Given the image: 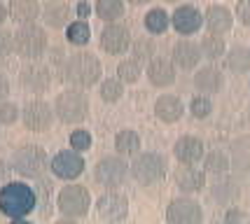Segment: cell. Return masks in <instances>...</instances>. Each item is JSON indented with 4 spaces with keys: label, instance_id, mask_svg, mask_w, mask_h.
<instances>
[{
    "label": "cell",
    "instance_id": "obj_8",
    "mask_svg": "<svg viewBox=\"0 0 250 224\" xmlns=\"http://www.w3.org/2000/svg\"><path fill=\"white\" fill-rule=\"evenodd\" d=\"M129 178V161L120 154H108L96 161L94 166V182L103 189H117Z\"/></svg>",
    "mask_w": 250,
    "mask_h": 224
},
{
    "label": "cell",
    "instance_id": "obj_38",
    "mask_svg": "<svg viewBox=\"0 0 250 224\" xmlns=\"http://www.w3.org/2000/svg\"><path fill=\"white\" fill-rule=\"evenodd\" d=\"M21 119V107L17 105L14 101H2L0 103V124L2 126H12V124H17Z\"/></svg>",
    "mask_w": 250,
    "mask_h": 224
},
{
    "label": "cell",
    "instance_id": "obj_29",
    "mask_svg": "<svg viewBox=\"0 0 250 224\" xmlns=\"http://www.w3.org/2000/svg\"><path fill=\"white\" fill-rule=\"evenodd\" d=\"M94 12L103 23L120 21L126 12V0H96L94 2Z\"/></svg>",
    "mask_w": 250,
    "mask_h": 224
},
{
    "label": "cell",
    "instance_id": "obj_23",
    "mask_svg": "<svg viewBox=\"0 0 250 224\" xmlns=\"http://www.w3.org/2000/svg\"><path fill=\"white\" fill-rule=\"evenodd\" d=\"M208 194H210V199L218 203V205H222V208H225V205H234V203L241 199V184H239V180H234V178L220 175L218 180L208 187Z\"/></svg>",
    "mask_w": 250,
    "mask_h": 224
},
{
    "label": "cell",
    "instance_id": "obj_44",
    "mask_svg": "<svg viewBox=\"0 0 250 224\" xmlns=\"http://www.w3.org/2000/svg\"><path fill=\"white\" fill-rule=\"evenodd\" d=\"M89 12H91V7L87 5V0H77V19H84Z\"/></svg>",
    "mask_w": 250,
    "mask_h": 224
},
{
    "label": "cell",
    "instance_id": "obj_53",
    "mask_svg": "<svg viewBox=\"0 0 250 224\" xmlns=\"http://www.w3.org/2000/svg\"><path fill=\"white\" fill-rule=\"evenodd\" d=\"M248 119H250V105H248Z\"/></svg>",
    "mask_w": 250,
    "mask_h": 224
},
{
    "label": "cell",
    "instance_id": "obj_1",
    "mask_svg": "<svg viewBox=\"0 0 250 224\" xmlns=\"http://www.w3.org/2000/svg\"><path fill=\"white\" fill-rule=\"evenodd\" d=\"M59 80L65 82L68 86L77 89H91L103 80V63L94 52L89 49H75L63 59V63L59 65Z\"/></svg>",
    "mask_w": 250,
    "mask_h": 224
},
{
    "label": "cell",
    "instance_id": "obj_46",
    "mask_svg": "<svg viewBox=\"0 0 250 224\" xmlns=\"http://www.w3.org/2000/svg\"><path fill=\"white\" fill-rule=\"evenodd\" d=\"M7 171H12V168H7V163H5V161H0V180H5Z\"/></svg>",
    "mask_w": 250,
    "mask_h": 224
},
{
    "label": "cell",
    "instance_id": "obj_11",
    "mask_svg": "<svg viewBox=\"0 0 250 224\" xmlns=\"http://www.w3.org/2000/svg\"><path fill=\"white\" fill-rule=\"evenodd\" d=\"M166 224H204V205L194 196L180 194L166 205Z\"/></svg>",
    "mask_w": 250,
    "mask_h": 224
},
{
    "label": "cell",
    "instance_id": "obj_36",
    "mask_svg": "<svg viewBox=\"0 0 250 224\" xmlns=\"http://www.w3.org/2000/svg\"><path fill=\"white\" fill-rule=\"evenodd\" d=\"M68 145L75 149V152H87V149H91V145H94V136H91V131L89 128H82L77 126L75 131H70V136H68Z\"/></svg>",
    "mask_w": 250,
    "mask_h": 224
},
{
    "label": "cell",
    "instance_id": "obj_27",
    "mask_svg": "<svg viewBox=\"0 0 250 224\" xmlns=\"http://www.w3.org/2000/svg\"><path fill=\"white\" fill-rule=\"evenodd\" d=\"M204 171H206V175H215V178L227 175L231 171V157L220 147L210 149L204 154Z\"/></svg>",
    "mask_w": 250,
    "mask_h": 224
},
{
    "label": "cell",
    "instance_id": "obj_33",
    "mask_svg": "<svg viewBox=\"0 0 250 224\" xmlns=\"http://www.w3.org/2000/svg\"><path fill=\"white\" fill-rule=\"evenodd\" d=\"M129 52H131V59L138 61V63L145 68V65L157 56V44H154L152 38H133Z\"/></svg>",
    "mask_w": 250,
    "mask_h": 224
},
{
    "label": "cell",
    "instance_id": "obj_45",
    "mask_svg": "<svg viewBox=\"0 0 250 224\" xmlns=\"http://www.w3.org/2000/svg\"><path fill=\"white\" fill-rule=\"evenodd\" d=\"M7 19H10V10H7V5L0 0V28L5 26V21H7Z\"/></svg>",
    "mask_w": 250,
    "mask_h": 224
},
{
    "label": "cell",
    "instance_id": "obj_7",
    "mask_svg": "<svg viewBox=\"0 0 250 224\" xmlns=\"http://www.w3.org/2000/svg\"><path fill=\"white\" fill-rule=\"evenodd\" d=\"M56 210L61 217H70V220H82L87 217L91 210V194L84 184L77 182H68L65 187L59 189L56 194Z\"/></svg>",
    "mask_w": 250,
    "mask_h": 224
},
{
    "label": "cell",
    "instance_id": "obj_47",
    "mask_svg": "<svg viewBox=\"0 0 250 224\" xmlns=\"http://www.w3.org/2000/svg\"><path fill=\"white\" fill-rule=\"evenodd\" d=\"M129 5H133V7H143V5H147L150 0H126Z\"/></svg>",
    "mask_w": 250,
    "mask_h": 224
},
{
    "label": "cell",
    "instance_id": "obj_32",
    "mask_svg": "<svg viewBox=\"0 0 250 224\" xmlns=\"http://www.w3.org/2000/svg\"><path fill=\"white\" fill-rule=\"evenodd\" d=\"M124 82H122L120 77H105V80H101L98 82V96L103 103H108V105H115V103H120L122 96H124Z\"/></svg>",
    "mask_w": 250,
    "mask_h": 224
},
{
    "label": "cell",
    "instance_id": "obj_13",
    "mask_svg": "<svg viewBox=\"0 0 250 224\" xmlns=\"http://www.w3.org/2000/svg\"><path fill=\"white\" fill-rule=\"evenodd\" d=\"M96 213L105 224H122L129 217V199L117 189H105L96 199Z\"/></svg>",
    "mask_w": 250,
    "mask_h": 224
},
{
    "label": "cell",
    "instance_id": "obj_5",
    "mask_svg": "<svg viewBox=\"0 0 250 224\" xmlns=\"http://www.w3.org/2000/svg\"><path fill=\"white\" fill-rule=\"evenodd\" d=\"M49 49V35L40 23H21L14 31V54L23 61H40Z\"/></svg>",
    "mask_w": 250,
    "mask_h": 224
},
{
    "label": "cell",
    "instance_id": "obj_49",
    "mask_svg": "<svg viewBox=\"0 0 250 224\" xmlns=\"http://www.w3.org/2000/svg\"><path fill=\"white\" fill-rule=\"evenodd\" d=\"M10 224H35V222L26 220V217H19V220H10Z\"/></svg>",
    "mask_w": 250,
    "mask_h": 224
},
{
    "label": "cell",
    "instance_id": "obj_40",
    "mask_svg": "<svg viewBox=\"0 0 250 224\" xmlns=\"http://www.w3.org/2000/svg\"><path fill=\"white\" fill-rule=\"evenodd\" d=\"M231 168L239 173H250V149H234V159H231Z\"/></svg>",
    "mask_w": 250,
    "mask_h": 224
},
{
    "label": "cell",
    "instance_id": "obj_9",
    "mask_svg": "<svg viewBox=\"0 0 250 224\" xmlns=\"http://www.w3.org/2000/svg\"><path fill=\"white\" fill-rule=\"evenodd\" d=\"M54 119H56L54 105L40 96L26 101L21 107L23 126L28 128V131H33V133H47L49 128L54 126Z\"/></svg>",
    "mask_w": 250,
    "mask_h": 224
},
{
    "label": "cell",
    "instance_id": "obj_50",
    "mask_svg": "<svg viewBox=\"0 0 250 224\" xmlns=\"http://www.w3.org/2000/svg\"><path fill=\"white\" fill-rule=\"evenodd\" d=\"M168 5H183V0H166Z\"/></svg>",
    "mask_w": 250,
    "mask_h": 224
},
{
    "label": "cell",
    "instance_id": "obj_43",
    "mask_svg": "<svg viewBox=\"0 0 250 224\" xmlns=\"http://www.w3.org/2000/svg\"><path fill=\"white\" fill-rule=\"evenodd\" d=\"M7 96H10V80H7V75L0 70V103L7 101Z\"/></svg>",
    "mask_w": 250,
    "mask_h": 224
},
{
    "label": "cell",
    "instance_id": "obj_35",
    "mask_svg": "<svg viewBox=\"0 0 250 224\" xmlns=\"http://www.w3.org/2000/svg\"><path fill=\"white\" fill-rule=\"evenodd\" d=\"M141 75H143V65L138 61H133V59H124L117 65V77L124 84H136L141 80Z\"/></svg>",
    "mask_w": 250,
    "mask_h": 224
},
{
    "label": "cell",
    "instance_id": "obj_22",
    "mask_svg": "<svg viewBox=\"0 0 250 224\" xmlns=\"http://www.w3.org/2000/svg\"><path fill=\"white\" fill-rule=\"evenodd\" d=\"M40 19L44 21L47 28H65L70 19H73V10H70V5L65 2V0H47L42 5V14H40Z\"/></svg>",
    "mask_w": 250,
    "mask_h": 224
},
{
    "label": "cell",
    "instance_id": "obj_3",
    "mask_svg": "<svg viewBox=\"0 0 250 224\" xmlns=\"http://www.w3.org/2000/svg\"><path fill=\"white\" fill-rule=\"evenodd\" d=\"M10 168L26 180H40L44 171H49V154L42 145L35 143L19 145L10 157Z\"/></svg>",
    "mask_w": 250,
    "mask_h": 224
},
{
    "label": "cell",
    "instance_id": "obj_52",
    "mask_svg": "<svg viewBox=\"0 0 250 224\" xmlns=\"http://www.w3.org/2000/svg\"><path fill=\"white\" fill-rule=\"evenodd\" d=\"M210 224H225V222H218V220H215V222H210Z\"/></svg>",
    "mask_w": 250,
    "mask_h": 224
},
{
    "label": "cell",
    "instance_id": "obj_41",
    "mask_svg": "<svg viewBox=\"0 0 250 224\" xmlns=\"http://www.w3.org/2000/svg\"><path fill=\"white\" fill-rule=\"evenodd\" d=\"M14 54V31H7L5 26L0 28V56Z\"/></svg>",
    "mask_w": 250,
    "mask_h": 224
},
{
    "label": "cell",
    "instance_id": "obj_2",
    "mask_svg": "<svg viewBox=\"0 0 250 224\" xmlns=\"http://www.w3.org/2000/svg\"><path fill=\"white\" fill-rule=\"evenodd\" d=\"M38 208V194L28 182L7 180L0 184V213L10 220L28 217Z\"/></svg>",
    "mask_w": 250,
    "mask_h": 224
},
{
    "label": "cell",
    "instance_id": "obj_39",
    "mask_svg": "<svg viewBox=\"0 0 250 224\" xmlns=\"http://www.w3.org/2000/svg\"><path fill=\"white\" fill-rule=\"evenodd\" d=\"M225 224H250V215L243 210V208H236V205H229L225 210Z\"/></svg>",
    "mask_w": 250,
    "mask_h": 224
},
{
    "label": "cell",
    "instance_id": "obj_25",
    "mask_svg": "<svg viewBox=\"0 0 250 224\" xmlns=\"http://www.w3.org/2000/svg\"><path fill=\"white\" fill-rule=\"evenodd\" d=\"M7 10H10V19L17 26L35 23L40 19V14H42V2L40 0H10Z\"/></svg>",
    "mask_w": 250,
    "mask_h": 224
},
{
    "label": "cell",
    "instance_id": "obj_37",
    "mask_svg": "<svg viewBox=\"0 0 250 224\" xmlns=\"http://www.w3.org/2000/svg\"><path fill=\"white\" fill-rule=\"evenodd\" d=\"M210 112H213V101H210V96L199 94V96H194L189 101V115L194 119H208Z\"/></svg>",
    "mask_w": 250,
    "mask_h": 224
},
{
    "label": "cell",
    "instance_id": "obj_12",
    "mask_svg": "<svg viewBox=\"0 0 250 224\" xmlns=\"http://www.w3.org/2000/svg\"><path fill=\"white\" fill-rule=\"evenodd\" d=\"M52 82H54L52 68L40 63V61H28V63L19 70V84H21V89L28 91V94L42 96V94H47V91L52 89Z\"/></svg>",
    "mask_w": 250,
    "mask_h": 224
},
{
    "label": "cell",
    "instance_id": "obj_14",
    "mask_svg": "<svg viewBox=\"0 0 250 224\" xmlns=\"http://www.w3.org/2000/svg\"><path fill=\"white\" fill-rule=\"evenodd\" d=\"M131 42H133V35L131 31L120 21L105 23L103 31H101V38H98V44L101 49L110 56H122L131 49Z\"/></svg>",
    "mask_w": 250,
    "mask_h": 224
},
{
    "label": "cell",
    "instance_id": "obj_31",
    "mask_svg": "<svg viewBox=\"0 0 250 224\" xmlns=\"http://www.w3.org/2000/svg\"><path fill=\"white\" fill-rule=\"evenodd\" d=\"M143 26L150 35H164L171 26V17L164 7H150V12L143 17Z\"/></svg>",
    "mask_w": 250,
    "mask_h": 224
},
{
    "label": "cell",
    "instance_id": "obj_17",
    "mask_svg": "<svg viewBox=\"0 0 250 224\" xmlns=\"http://www.w3.org/2000/svg\"><path fill=\"white\" fill-rule=\"evenodd\" d=\"M204 154L206 145L196 136H180L173 143V157L180 166H196L199 161H204Z\"/></svg>",
    "mask_w": 250,
    "mask_h": 224
},
{
    "label": "cell",
    "instance_id": "obj_26",
    "mask_svg": "<svg viewBox=\"0 0 250 224\" xmlns=\"http://www.w3.org/2000/svg\"><path fill=\"white\" fill-rule=\"evenodd\" d=\"M112 145H115V154L126 157V159H133L143 147L141 136H138L133 128H122V131H117V133H115V140H112Z\"/></svg>",
    "mask_w": 250,
    "mask_h": 224
},
{
    "label": "cell",
    "instance_id": "obj_21",
    "mask_svg": "<svg viewBox=\"0 0 250 224\" xmlns=\"http://www.w3.org/2000/svg\"><path fill=\"white\" fill-rule=\"evenodd\" d=\"M154 117L159 119L162 124H178L183 115H185V103L175 94H162L154 101Z\"/></svg>",
    "mask_w": 250,
    "mask_h": 224
},
{
    "label": "cell",
    "instance_id": "obj_48",
    "mask_svg": "<svg viewBox=\"0 0 250 224\" xmlns=\"http://www.w3.org/2000/svg\"><path fill=\"white\" fill-rule=\"evenodd\" d=\"M54 224H77V220H70V217H61V220H56Z\"/></svg>",
    "mask_w": 250,
    "mask_h": 224
},
{
    "label": "cell",
    "instance_id": "obj_34",
    "mask_svg": "<svg viewBox=\"0 0 250 224\" xmlns=\"http://www.w3.org/2000/svg\"><path fill=\"white\" fill-rule=\"evenodd\" d=\"M199 47H201L204 59H208V61H218V59H222V56L227 54L225 38H222V35H213V33H208L206 38L199 42Z\"/></svg>",
    "mask_w": 250,
    "mask_h": 224
},
{
    "label": "cell",
    "instance_id": "obj_10",
    "mask_svg": "<svg viewBox=\"0 0 250 224\" xmlns=\"http://www.w3.org/2000/svg\"><path fill=\"white\" fill-rule=\"evenodd\" d=\"M49 171L56 180L63 182H75L82 173L87 171V161H84V154L82 152H75V149H61L56 152L54 157L49 159Z\"/></svg>",
    "mask_w": 250,
    "mask_h": 224
},
{
    "label": "cell",
    "instance_id": "obj_6",
    "mask_svg": "<svg viewBox=\"0 0 250 224\" xmlns=\"http://www.w3.org/2000/svg\"><path fill=\"white\" fill-rule=\"evenodd\" d=\"M168 163L159 152H138L129 163V175L143 187H154L166 178Z\"/></svg>",
    "mask_w": 250,
    "mask_h": 224
},
{
    "label": "cell",
    "instance_id": "obj_28",
    "mask_svg": "<svg viewBox=\"0 0 250 224\" xmlns=\"http://www.w3.org/2000/svg\"><path fill=\"white\" fill-rule=\"evenodd\" d=\"M65 42L73 44L75 49H82L91 42V26L87 19H73L65 26Z\"/></svg>",
    "mask_w": 250,
    "mask_h": 224
},
{
    "label": "cell",
    "instance_id": "obj_15",
    "mask_svg": "<svg viewBox=\"0 0 250 224\" xmlns=\"http://www.w3.org/2000/svg\"><path fill=\"white\" fill-rule=\"evenodd\" d=\"M171 26H173V31L178 35H183V38H189V35H194V33L201 31V26H204V14L196 10L194 5H178L175 12L171 14Z\"/></svg>",
    "mask_w": 250,
    "mask_h": 224
},
{
    "label": "cell",
    "instance_id": "obj_18",
    "mask_svg": "<svg viewBox=\"0 0 250 224\" xmlns=\"http://www.w3.org/2000/svg\"><path fill=\"white\" fill-rule=\"evenodd\" d=\"M201 59H204V54H201L199 42L189 40V38L178 40L173 44V49H171V61H173V65L178 70H196L199 63H201Z\"/></svg>",
    "mask_w": 250,
    "mask_h": 224
},
{
    "label": "cell",
    "instance_id": "obj_51",
    "mask_svg": "<svg viewBox=\"0 0 250 224\" xmlns=\"http://www.w3.org/2000/svg\"><path fill=\"white\" fill-rule=\"evenodd\" d=\"M0 138H2V124H0Z\"/></svg>",
    "mask_w": 250,
    "mask_h": 224
},
{
    "label": "cell",
    "instance_id": "obj_30",
    "mask_svg": "<svg viewBox=\"0 0 250 224\" xmlns=\"http://www.w3.org/2000/svg\"><path fill=\"white\" fill-rule=\"evenodd\" d=\"M225 63L234 75L250 73V47L243 44H234L231 49H227L225 54Z\"/></svg>",
    "mask_w": 250,
    "mask_h": 224
},
{
    "label": "cell",
    "instance_id": "obj_20",
    "mask_svg": "<svg viewBox=\"0 0 250 224\" xmlns=\"http://www.w3.org/2000/svg\"><path fill=\"white\" fill-rule=\"evenodd\" d=\"M234 12L229 10L227 5H208L206 14H204V26L208 33L213 35H227L234 28Z\"/></svg>",
    "mask_w": 250,
    "mask_h": 224
},
{
    "label": "cell",
    "instance_id": "obj_4",
    "mask_svg": "<svg viewBox=\"0 0 250 224\" xmlns=\"http://www.w3.org/2000/svg\"><path fill=\"white\" fill-rule=\"evenodd\" d=\"M87 89H77V86H68L63 91H59L54 98V112L56 119L61 124H68V126H77L82 124L84 119L89 117V96L84 94Z\"/></svg>",
    "mask_w": 250,
    "mask_h": 224
},
{
    "label": "cell",
    "instance_id": "obj_42",
    "mask_svg": "<svg viewBox=\"0 0 250 224\" xmlns=\"http://www.w3.org/2000/svg\"><path fill=\"white\" fill-rule=\"evenodd\" d=\"M234 17L241 26L250 28V0H239L236 2V10H234Z\"/></svg>",
    "mask_w": 250,
    "mask_h": 224
},
{
    "label": "cell",
    "instance_id": "obj_16",
    "mask_svg": "<svg viewBox=\"0 0 250 224\" xmlns=\"http://www.w3.org/2000/svg\"><path fill=\"white\" fill-rule=\"evenodd\" d=\"M145 77L154 89H168L178 80V68L173 65L171 59L166 56H154L150 63L145 65Z\"/></svg>",
    "mask_w": 250,
    "mask_h": 224
},
{
    "label": "cell",
    "instance_id": "obj_19",
    "mask_svg": "<svg viewBox=\"0 0 250 224\" xmlns=\"http://www.w3.org/2000/svg\"><path fill=\"white\" fill-rule=\"evenodd\" d=\"M173 182H175V187H178V192L187 194V196L201 194L208 187L206 171L204 168H196V166H180L173 173Z\"/></svg>",
    "mask_w": 250,
    "mask_h": 224
},
{
    "label": "cell",
    "instance_id": "obj_24",
    "mask_svg": "<svg viewBox=\"0 0 250 224\" xmlns=\"http://www.w3.org/2000/svg\"><path fill=\"white\" fill-rule=\"evenodd\" d=\"M222 86H225V75L215 65H204L194 73V89L199 94L213 96V94L222 91Z\"/></svg>",
    "mask_w": 250,
    "mask_h": 224
}]
</instances>
